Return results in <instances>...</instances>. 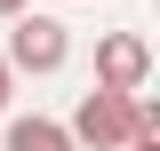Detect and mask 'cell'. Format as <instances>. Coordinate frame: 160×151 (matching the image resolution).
<instances>
[{
  "instance_id": "cell-2",
  "label": "cell",
  "mask_w": 160,
  "mask_h": 151,
  "mask_svg": "<svg viewBox=\"0 0 160 151\" xmlns=\"http://www.w3.org/2000/svg\"><path fill=\"white\" fill-rule=\"evenodd\" d=\"M0 64H8L16 80H56L64 64H72V24H64V16H48V8H24V16L8 24Z\"/></svg>"
},
{
  "instance_id": "cell-6",
  "label": "cell",
  "mask_w": 160,
  "mask_h": 151,
  "mask_svg": "<svg viewBox=\"0 0 160 151\" xmlns=\"http://www.w3.org/2000/svg\"><path fill=\"white\" fill-rule=\"evenodd\" d=\"M24 8H32V0H0V24H16V16H24Z\"/></svg>"
},
{
  "instance_id": "cell-4",
  "label": "cell",
  "mask_w": 160,
  "mask_h": 151,
  "mask_svg": "<svg viewBox=\"0 0 160 151\" xmlns=\"http://www.w3.org/2000/svg\"><path fill=\"white\" fill-rule=\"evenodd\" d=\"M0 151H72V135H64V119H48V112H16L8 135H0Z\"/></svg>"
},
{
  "instance_id": "cell-1",
  "label": "cell",
  "mask_w": 160,
  "mask_h": 151,
  "mask_svg": "<svg viewBox=\"0 0 160 151\" xmlns=\"http://www.w3.org/2000/svg\"><path fill=\"white\" fill-rule=\"evenodd\" d=\"M64 135H72V151H120L136 135H160V103L152 95H104V88H88L72 103V119H64Z\"/></svg>"
},
{
  "instance_id": "cell-7",
  "label": "cell",
  "mask_w": 160,
  "mask_h": 151,
  "mask_svg": "<svg viewBox=\"0 0 160 151\" xmlns=\"http://www.w3.org/2000/svg\"><path fill=\"white\" fill-rule=\"evenodd\" d=\"M120 151H160V135H136V143H120Z\"/></svg>"
},
{
  "instance_id": "cell-3",
  "label": "cell",
  "mask_w": 160,
  "mask_h": 151,
  "mask_svg": "<svg viewBox=\"0 0 160 151\" xmlns=\"http://www.w3.org/2000/svg\"><path fill=\"white\" fill-rule=\"evenodd\" d=\"M152 80V40L144 32H96V88L104 95H144Z\"/></svg>"
},
{
  "instance_id": "cell-5",
  "label": "cell",
  "mask_w": 160,
  "mask_h": 151,
  "mask_svg": "<svg viewBox=\"0 0 160 151\" xmlns=\"http://www.w3.org/2000/svg\"><path fill=\"white\" fill-rule=\"evenodd\" d=\"M8 103H16V72L0 64V119H8Z\"/></svg>"
}]
</instances>
